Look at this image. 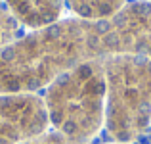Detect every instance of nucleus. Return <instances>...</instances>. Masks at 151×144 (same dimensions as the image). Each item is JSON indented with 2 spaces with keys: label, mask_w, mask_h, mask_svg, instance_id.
I'll list each match as a JSON object with an SVG mask.
<instances>
[{
  "label": "nucleus",
  "mask_w": 151,
  "mask_h": 144,
  "mask_svg": "<svg viewBox=\"0 0 151 144\" xmlns=\"http://www.w3.org/2000/svg\"><path fill=\"white\" fill-rule=\"evenodd\" d=\"M103 92L105 81L98 75L92 62H82L75 69L61 73L48 90L52 123L65 137L84 138L98 123Z\"/></svg>",
  "instance_id": "f257e3e1"
},
{
  "label": "nucleus",
  "mask_w": 151,
  "mask_h": 144,
  "mask_svg": "<svg viewBox=\"0 0 151 144\" xmlns=\"http://www.w3.org/2000/svg\"><path fill=\"white\" fill-rule=\"evenodd\" d=\"M107 77L113 85L109 127L117 140L128 142L136 131H145L151 121V60L134 56L109 63Z\"/></svg>",
  "instance_id": "f03ea898"
},
{
  "label": "nucleus",
  "mask_w": 151,
  "mask_h": 144,
  "mask_svg": "<svg viewBox=\"0 0 151 144\" xmlns=\"http://www.w3.org/2000/svg\"><path fill=\"white\" fill-rule=\"evenodd\" d=\"M48 111L40 98L31 94L0 96V144H17L44 131Z\"/></svg>",
  "instance_id": "7ed1b4c3"
},
{
  "label": "nucleus",
  "mask_w": 151,
  "mask_h": 144,
  "mask_svg": "<svg viewBox=\"0 0 151 144\" xmlns=\"http://www.w3.org/2000/svg\"><path fill=\"white\" fill-rule=\"evenodd\" d=\"M17 21L29 27H48L59 17L63 0H6Z\"/></svg>",
  "instance_id": "20e7f679"
},
{
  "label": "nucleus",
  "mask_w": 151,
  "mask_h": 144,
  "mask_svg": "<svg viewBox=\"0 0 151 144\" xmlns=\"http://www.w3.org/2000/svg\"><path fill=\"white\" fill-rule=\"evenodd\" d=\"M71 10H75L84 19H105L121 10L124 0H67Z\"/></svg>",
  "instance_id": "39448f33"
},
{
  "label": "nucleus",
  "mask_w": 151,
  "mask_h": 144,
  "mask_svg": "<svg viewBox=\"0 0 151 144\" xmlns=\"http://www.w3.org/2000/svg\"><path fill=\"white\" fill-rule=\"evenodd\" d=\"M19 37V23L8 8L0 6V50L14 44Z\"/></svg>",
  "instance_id": "423d86ee"
}]
</instances>
